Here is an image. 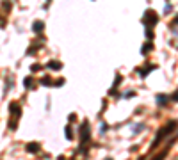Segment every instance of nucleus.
I'll return each instance as SVG.
<instances>
[{
  "label": "nucleus",
  "mask_w": 178,
  "mask_h": 160,
  "mask_svg": "<svg viewBox=\"0 0 178 160\" xmlns=\"http://www.w3.org/2000/svg\"><path fill=\"white\" fill-rule=\"evenodd\" d=\"M9 110H11V121H9V130H14V128H16V123H18V119H20L22 108H20V105H18V103H11Z\"/></svg>",
  "instance_id": "1"
},
{
  "label": "nucleus",
  "mask_w": 178,
  "mask_h": 160,
  "mask_svg": "<svg viewBox=\"0 0 178 160\" xmlns=\"http://www.w3.org/2000/svg\"><path fill=\"white\" fill-rule=\"evenodd\" d=\"M86 142H89V123L87 121H84L82 126H80V144H82V149Z\"/></svg>",
  "instance_id": "2"
},
{
  "label": "nucleus",
  "mask_w": 178,
  "mask_h": 160,
  "mask_svg": "<svg viewBox=\"0 0 178 160\" xmlns=\"http://www.w3.org/2000/svg\"><path fill=\"white\" fill-rule=\"evenodd\" d=\"M143 22L146 23V27H148V28H151V25L157 22V16H155V13H153V11H146V13H144V16H143Z\"/></svg>",
  "instance_id": "3"
},
{
  "label": "nucleus",
  "mask_w": 178,
  "mask_h": 160,
  "mask_svg": "<svg viewBox=\"0 0 178 160\" xmlns=\"http://www.w3.org/2000/svg\"><path fill=\"white\" fill-rule=\"evenodd\" d=\"M43 28H45V23H43L41 20H38V22H34V23H32V30H34L36 34H41Z\"/></svg>",
  "instance_id": "4"
},
{
  "label": "nucleus",
  "mask_w": 178,
  "mask_h": 160,
  "mask_svg": "<svg viewBox=\"0 0 178 160\" xmlns=\"http://www.w3.org/2000/svg\"><path fill=\"white\" fill-rule=\"evenodd\" d=\"M27 151L29 153H38V151H39V144H38V142H30V144H27Z\"/></svg>",
  "instance_id": "5"
},
{
  "label": "nucleus",
  "mask_w": 178,
  "mask_h": 160,
  "mask_svg": "<svg viewBox=\"0 0 178 160\" xmlns=\"http://www.w3.org/2000/svg\"><path fill=\"white\" fill-rule=\"evenodd\" d=\"M23 84H25V87H27V89H34V87H32V84H34V82H32L30 77H27V78L23 80Z\"/></svg>",
  "instance_id": "6"
},
{
  "label": "nucleus",
  "mask_w": 178,
  "mask_h": 160,
  "mask_svg": "<svg viewBox=\"0 0 178 160\" xmlns=\"http://www.w3.org/2000/svg\"><path fill=\"white\" fill-rule=\"evenodd\" d=\"M48 68H52V69H61V62L52 61V62H48Z\"/></svg>",
  "instance_id": "7"
},
{
  "label": "nucleus",
  "mask_w": 178,
  "mask_h": 160,
  "mask_svg": "<svg viewBox=\"0 0 178 160\" xmlns=\"http://www.w3.org/2000/svg\"><path fill=\"white\" fill-rule=\"evenodd\" d=\"M66 139H68V141L73 139V132H71V128H69V126H66Z\"/></svg>",
  "instance_id": "8"
},
{
  "label": "nucleus",
  "mask_w": 178,
  "mask_h": 160,
  "mask_svg": "<svg viewBox=\"0 0 178 160\" xmlns=\"http://www.w3.org/2000/svg\"><path fill=\"white\" fill-rule=\"evenodd\" d=\"M41 84H43V85H50V84H52V80H50V77H45V78L41 80Z\"/></svg>",
  "instance_id": "9"
}]
</instances>
